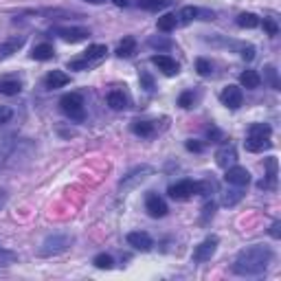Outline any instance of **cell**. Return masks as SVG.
I'll list each match as a JSON object with an SVG mask.
<instances>
[{"label": "cell", "mask_w": 281, "mask_h": 281, "mask_svg": "<svg viewBox=\"0 0 281 281\" xmlns=\"http://www.w3.org/2000/svg\"><path fill=\"white\" fill-rule=\"evenodd\" d=\"M270 259H272V250L268 246H261V244H255V246L244 248L237 255L235 264H233V272L242 274V277H255V274H261L266 270Z\"/></svg>", "instance_id": "6da1fadb"}, {"label": "cell", "mask_w": 281, "mask_h": 281, "mask_svg": "<svg viewBox=\"0 0 281 281\" xmlns=\"http://www.w3.org/2000/svg\"><path fill=\"white\" fill-rule=\"evenodd\" d=\"M209 189H211V184L209 182H194V180H180L176 184H171L169 189H167V194H169V198L174 200H189L191 196L200 194V196H207Z\"/></svg>", "instance_id": "7a4b0ae2"}, {"label": "cell", "mask_w": 281, "mask_h": 281, "mask_svg": "<svg viewBox=\"0 0 281 281\" xmlns=\"http://www.w3.org/2000/svg\"><path fill=\"white\" fill-rule=\"evenodd\" d=\"M59 108H62V112L70 119V121H83V119H86L83 99H81V95H77V92L64 95V97L59 99Z\"/></svg>", "instance_id": "3957f363"}, {"label": "cell", "mask_w": 281, "mask_h": 281, "mask_svg": "<svg viewBox=\"0 0 281 281\" xmlns=\"http://www.w3.org/2000/svg\"><path fill=\"white\" fill-rule=\"evenodd\" d=\"M70 237L68 235H51V237H46L44 244H42V248H40V255H44V257H49V255H59V253H64L68 246H70Z\"/></svg>", "instance_id": "277c9868"}, {"label": "cell", "mask_w": 281, "mask_h": 281, "mask_svg": "<svg viewBox=\"0 0 281 281\" xmlns=\"http://www.w3.org/2000/svg\"><path fill=\"white\" fill-rule=\"evenodd\" d=\"M218 244H220V240L215 235L207 237L205 242L196 246V250H194V261H198V264H202V261H209L215 255V250H218Z\"/></svg>", "instance_id": "5b68a950"}, {"label": "cell", "mask_w": 281, "mask_h": 281, "mask_svg": "<svg viewBox=\"0 0 281 281\" xmlns=\"http://www.w3.org/2000/svg\"><path fill=\"white\" fill-rule=\"evenodd\" d=\"M224 180L229 184H235V187H246L250 182V174H248V169H244L240 165H231V167H226Z\"/></svg>", "instance_id": "8992f818"}, {"label": "cell", "mask_w": 281, "mask_h": 281, "mask_svg": "<svg viewBox=\"0 0 281 281\" xmlns=\"http://www.w3.org/2000/svg\"><path fill=\"white\" fill-rule=\"evenodd\" d=\"M220 101L226 106V108H231V110H237V108L242 106V101H244V95H242V88L240 86H226L222 92H220Z\"/></svg>", "instance_id": "52a82bcc"}, {"label": "cell", "mask_w": 281, "mask_h": 281, "mask_svg": "<svg viewBox=\"0 0 281 281\" xmlns=\"http://www.w3.org/2000/svg\"><path fill=\"white\" fill-rule=\"evenodd\" d=\"M149 174H152V167H149V165L136 167V169H132L130 174H125V176H123V180H121V189H132V187H136V184L145 180V178H147Z\"/></svg>", "instance_id": "ba28073f"}, {"label": "cell", "mask_w": 281, "mask_h": 281, "mask_svg": "<svg viewBox=\"0 0 281 281\" xmlns=\"http://www.w3.org/2000/svg\"><path fill=\"white\" fill-rule=\"evenodd\" d=\"M128 244L132 248L141 250V253H147V250H152V246H154L152 237H149L145 231H132V233H128Z\"/></svg>", "instance_id": "9c48e42d"}, {"label": "cell", "mask_w": 281, "mask_h": 281, "mask_svg": "<svg viewBox=\"0 0 281 281\" xmlns=\"http://www.w3.org/2000/svg\"><path fill=\"white\" fill-rule=\"evenodd\" d=\"M145 209H147V213L152 215V218H165L167 215V202L160 198L158 194H149L147 196V200H145Z\"/></svg>", "instance_id": "30bf717a"}, {"label": "cell", "mask_w": 281, "mask_h": 281, "mask_svg": "<svg viewBox=\"0 0 281 281\" xmlns=\"http://www.w3.org/2000/svg\"><path fill=\"white\" fill-rule=\"evenodd\" d=\"M152 64L158 66V70H163V75H167V77H174V75H178V70H180L176 59H171L169 55H152Z\"/></svg>", "instance_id": "8fae6325"}, {"label": "cell", "mask_w": 281, "mask_h": 281, "mask_svg": "<svg viewBox=\"0 0 281 281\" xmlns=\"http://www.w3.org/2000/svg\"><path fill=\"white\" fill-rule=\"evenodd\" d=\"M235 160H237V152H235V147L231 145V143H226V145H222L215 152V163H218L220 167H231V165H235Z\"/></svg>", "instance_id": "7c38bea8"}, {"label": "cell", "mask_w": 281, "mask_h": 281, "mask_svg": "<svg viewBox=\"0 0 281 281\" xmlns=\"http://www.w3.org/2000/svg\"><path fill=\"white\" fill-rule=\"evenodd\" d=\"M25 46V35H14V38L5 40L3 44H0V59H7L11 57L14 53H18Z\"/></svg>", "instance_id": "4fadbf2b"}, {"label": "cell", "mask_w": 281, "mask_h": 281, "mask_svg": "<svg viewBox=\"0 0 281 281\" xmlns=\"http://www.w3.org/2000/svg\"><path fill=\"white\" fill-rule=\"evenodd\" d=\"M55 33L62 38L64 42H81L86 40L90 31L88 29H81V27H70V29H55Z\"/></svg>", "instance_id": "5bb4252c"}, {"label": "cell", "mask_w": 281, "mask_h": 281, "mask_svg": "<svg viewBox=\"0 0 281 281\" xmlns=\"http://www.w3.org/2000/svg\"><path fill=\"white\" fill-rule=\"evenodd\" d=\"M70 81V77L66 73H62V70H51L49 75H46V88H51V90H55V88H64L66 83Z\"/></svg>", "instance_id": "9a60e30c"}, {"label": "cell", "mask_w": 281, "mask_h": 281, "mask_svg": "<svg viewBox=\"0 0 281 281\" xmlns=\"http://www.w3.org/2000/svg\"><path fill=\"white\" fill-rule=\"evenodd\" d=\"M53 55H55V51H53V46L49 44V42L33 46V51H31V57L38 59V62H46V59H53Z\"/></svg>", "instance_id": "2e32d148"}, {"label": "cell", "mask_w": 281, "mask_h": 281, "mask_svg": "<svg viewBox=\"0 0 281 281\" xmlns=\"http://www.w3.org/2000/svg\"><path fill=\"white\" fill-rule=\"evenodd\" d=\"M108 106H110L112 110H125V108H128V97H125L121 90H112L108 95Z\"/></svg>", "instance_id": "e0dca14e"}, {"label": "cell", "mask_w": 281, "mask_h": 281, "mask_svg": "<svg viewBox=\"0 0 281 281\" xmlns=\"http://www.w3.org/2000/svg\"><path fill=\"white\" fill-rule=\"evenodd\" d=\"M244 145H246L248 152H264V149L270 147V141H268V139H259V136H246Z\"/></svg>", "instance_id": "ac0fdd59"}, {"label": "cell", "mask_w": 281, "mask_h": 281, "mask_svg": "<svg viewBox=\"0 0 281 281\" xmlns=\"http://www.w3.org/2000/svg\"><path fill=\"white\" fill-rule=\"evenodd\" d=\"M240 83L244 88H257L261 83V77L257 70H244V73L240 75Z\"/></svg>", "instance_id": "d6986e66"}, {"label": "cell", "mask_w": 281, "mask_h": 281, "mask_svg": "<svg viewBox=\"0 0 281 281\" xmlns=\"http://www.w3.org/2000/svg\"><path fill=\"white\" fill-rule=\"evenodd\" d=\"M176 25H178V16L176 14H165V16L158 18V31H163V33L174 31Z\"/></svg>", "instance_id": "ffe728a7"}, {"label": "cell", "mask_w": 281, "mask_h": 281, "mask_svg": "<svg viewBox=\"0 0 281 281\" xmlns=\"http://www.w3.org/2000/svg\"><path fill=\"white\" fill-rule=\"evenodd\" d=\"M22 90V83L18 79H3L0 81V92L7 95V97H14V95H18Z\"/></svg>", "instance_id": "44dd1931"}, {"label": "cell", "mask_w": 281, "mask_h": 281, "mask_svg": "<svg viewBox=\"0 0 281 281\" xmlns=\"http://www.w3.org/2000/svg\"><path fill=\"white\" fill-rule=\"evenodd\" d=\"M134 51H136V40L134 38H123V42L117 49V55L119 57H132Z\"/></svg>", "instance_id": "7402d4cb"}, {"label": "cell", "mask_w": 281, "mask_h": 281, "mask_svg": "<svg viewBox=\"0 0 281 281\" xmlns=\"http://www.w3.org/2000/svg\"><path fill=\"white\" fill-rule=\"evenodd\" d=\"M108 53L106 49V44H92V46H88L86 53H83V57L88 59V62H97V59H101Z\"/></svg>", "instance_id": "603a6c76"}, {"label": "cell", "mask_w": 281, "mask_h": 281, "mask_svg": "<svg viewBox=\"0 0 281 281\" xmlns=\"http://www.w3.org/2000/svg\"><path fill=\"white\" fill-rule=\"evenodd\" d=\"M270 125L268 123H253L248 128V136H259V139H270Z\"/></svg>", "instance_id": "cb8c5ba5"}, {"label": "cell", "mask_w": 281, "mask_h": 281, "mask_svg": "<svg viewBox=\"0 0 281 281\" xmlns=\"http://www.w3.org/2000/svg\"><path fill=\"white\" fill-rule=\"evenodd\" d=\"M132 132L136 136H152L154 134V123L152 121H134L132 123Z\"/></svg>", "instance_id": "d4e9b609"}, {"label": "cell", "mask_w": 281, "mask_h": 281, "mask_svg": "<svg viewBox=\"0 0 281 281\" xmlns=\"http://www.w3.org/2000/svg\"><path fill=\"white\" fill-rule=\"evenodd\" d=\"M237 25L242 29H255V27H259V18L255 14H240L237 16Z\"/></svg>", "instance_id": "484cf974"}, {"label": "cell", "mask_w": 281, "mask_h": 281, "mask_svg": "<svg viewBox=\"0 0 281 281\" xmlns=\"http://www.w3.org/2000/svg\"><path fill=\"white\" fill-rule=\"evenodd\" d=\"M92 264L97 266L99 270H110V268L115 266V259H112V255H108V253H99V255L92 259Z\"/></svg>", "instance_id": "4316f807"}, {"label": "cell", "mask_w": 281, "mask_h": 281, "mask_svg": "<svg viewBox=\"0 0 281 281\" xmlns=\"http://www.w3.org/2000/svg\"><path fill=\"white\" fill-rule=\"evenodd\" d=\"M244 198V194H242V189H231V191H226L224 194V198H222V202L226 207H235L237 202H240Z\"/></svg>", "instance_id": "83f0119b"}, {"label": "cell", "mask_w": 281, "mask_h": 281, "mask_svg": "<svg viewBox=\"0 0 281 281\" xmlns=\"http://www.w3.org/2000/svg\"><path fill=\"white\" fill-rule=\"evenodd\" d=\"M167 5V0H139V7L145 11H158Z\"/></svg>", "instance_id": "f1b7e54d"}, {"label": "cell", "mask_w": 281, "mask_h": 281, "mask_svg": "<svg viewBox=\"0 0 281 281\" xmlns=\"http://www.w3.org/2000/svg\"><path fill=\"white\" fill-rule=\"evenodd\" d=\"M196 70H198V75L209 77V75H211V70H213V66H211V62H209V59L198 57V59H196Z\"/></svg>", "instance_id": "f546056e"}, {"label": "cell", "mask_w": 281, "mask_h": 281, "mask_svg": "<svg viewBox=\"0 0 281 281\" xmlns=\"http://www.w3.org/2000/svg\"><path fill=\"white\" fill-rule=\"evenodd\" d=\"M198 16H200V9L198 7H184L180 14H178V18H180L182 22H191V20H196Z\"/></svg>", "instance_id": "4dcf8cb0"}, {"label": "cell", "mask_w": 281, "mask_h": 281, "mask_svg": "<svg viewBox=\"0 0 281 281\" xmlns=\"http://www.w3.org/2000/svg\"><path fill=\"white\" fill-rule=\"evenodd\" d=\"M264 73H266V79L270 81V86L274 88V90H279V77H277V68H274L272 64H268V66L264 68Z\"/></svg>", "instance_id": "1f68e13d"}, {"label": "cell", "mask_w": 281, "mask_h": 281, "mask_svg": "<svg viewBox=\"0 0 281 281\" xmlns=\"http://www.w3.org/2000/svg\"><path fill=\"white\" fill-rule=\"evenodd\" d=\"M92 62H88L86 57L83 59H73V62H68V68L70 70H88V66H90Z\"/></svg>", "instance_id": "d6a6232c"}, {"label": "cell", "mask_w": 281, "mask_h": 281, "mask_svg": "<svg viewBox=\"0 0 281 281\" xmlns=\"http://www.w3.org/2000/svg\"><path fill=\"white\" fill-rule=\"evenodd\" d=\"M194 92H191V90H187V92H182L180 95V99H178V106H182V108H191V106H194Z\"/></svg>", "instance_id": "836d02e7"}, {"label": "cell", "mask_w": 281, "mask_h": 281, "mask_svg": "<svg viewBox=\"0 0 281 281\" xmlns=\"http://www.w3.org/2000/svg\"><path fill=\"white\" fill-rule=\"evenodd\" d=\"M264 31H266L268 35H277V33H279L277 22L270 20V18H264Z\"/></svg>", "instance_id": "e575fe53"}, {"label": "cell", "mask_w": 281, "mask_h": 281, "mask_svg": "<svg viewBox=\"0 0 281 281\" xmlns=\"http://www.w3.org/2000/svg\"><path fill=\"white\" fill-rule=\"evenodd\" d=\"M141 83H143V88H145L147 92H152L154 88H156V86H154V79H152V75H149V73H141Z\"/></svg>", "instance_id": "d590c367"}, {"label": "cell", "mask_w": 281, "mask_h": 281, "mask_svg": "<svg viewBox=\"0 0 281 281\" xmlns=\"http://www.w3.org/2000/svg\"><path fill=\"white\" fill-rule=\"evenodd\" d=\"M11 117H14V110L9 106H0V123H7Z\"/></svg>", "instance_id": "8d00e7d4"}, {"label": "cell", "mask_w": 281, "mask_h": 281, "mask_svg": "<svg viewBox=\"0 0 281 281\" xmlns=\"http://www.w3.org/2000/svg\"><path fill=\"white\" fill-rule=\"evenodd\" d=\"M149 46H154V49H169V40L152 38V40H149Z\"/></svg>", "instance_id": "74e56055"}, {"label": "cell", "mask_w": 281, "mask_h": 281, "mask_svg": "<svg viewBox=\"0 0 281 281\" xmlns=\"http://www.w3.org/2000/svg\"><path fill=\"white\" fill-rule=\"evenodd\" d=\"M240 55H242V59H246V62H250V59L255 57V46H250V44H248V46H244Z\"/></svg>", "instance_id": "f35d334b"}, {"label": "cell", "mask_w": 281, "mask_h": 281, "mask_svg": "<svg viewBox=\"0 0 281 281\" xmlns=\"http://www.w3.org/2000/svg\"><path fill=\"white\" fill-rule=\"evenodd\" d=\"M202 211H205V213H202V222H207V220H209V215H211V218H213L215 202H209V205H205V209H202Z\"/></svg>", "instance_id": "ab89813d"}, {"label": "cell", "mask_w": 281, "mask_h": 281, "mask_svg": "<svg viewBox=\"0 0 281 281\" xmlns=\"http://www.w3.org/2000/svg\"><path fill=\"white\" fill-rule=\"evenodd\" d=\"M184 147H187L189 152H202V143H198V141H187Z\"/></svg>", "instance_id": "60d3db41"}, {"label": "cell", "mask_w": 281, "mask_h": 281, "mask_svg": "<svg viewBox=\"0 0 281 281\" xmlns=\"http://www.w3.org/2000/svg\"><path fill=\"white\" fill-rule=\"evenodd\" d=\"M270 235L274 237V240H279V237H281V222H272V226H270Z\"/></svg>", "instance_id": "b9f144b4"}, {"label": "cell", "mask_w": 281, "mask_h": 281, "mask_svg": "<svg viewBox=\"0 0 281 281\" xmlns=\"http://www.w3.org/2000/svg\"><path fill=\"white\" fill-rule=\"evenodd\" d=\"M207 136H209V139H213V141H218L220 136H222V132H220L218 128H209L207 130Z\"/></svg>", "instance_id": "7bdbcfd3"}, {"label": "cell", "mask_w": 281, "mask_h": 281, "mask_svg": "<svg viewBox=\"0 0 281 281\" xmlns=\"http://www.w3.org/2000/svg\"><path fill=\"white\" fill-rule=\"evenodd\" d=\"M112 3H115L117 7H128V5H130V0H112Z\"/></svg>", "instance_id": "ee69618b"}, {"label": "cell", "mask_w": 281, "mask_h": 281, "mask_svg": "<svg viewBox=\"0 0 281 281\" xmlns=\"http://www.w3.org/2000/svg\"><path fill=\"white\" fill-rule=\"evenodd\" d=\"M86 3H90V5H104L106 0H86Z\"/></svg>", "instance_id": "f6af8a7d"}, {"label": "cell", "mask_w": 281, "mask_h": 281, "mask_svg": "<svg viewBox=\"0 0 281 281\" xmlns=\"http://www.w3.org/2000/svg\"><path fill=\"white\" fill-rule=\"evenodd\" d=\"M3 205H5V194L0 191V207H3Z\"/></svg>", "instance_id": "bcb514c9"}, {"label": "cell", "mask_w": 281, "mask_h": 281, "mask_svg": "<svg viewBox=\"0 0 281 281\" xmlns=\"http://www.w3.org/2000/svg\"><path fill=\"white\" fill-rule=\"evenodd\" d=\"M0 255H3V248H0Z\"/></svg>", "instance_id": "7dc6e473"}]
</instances>
